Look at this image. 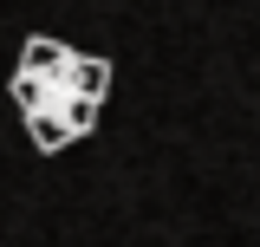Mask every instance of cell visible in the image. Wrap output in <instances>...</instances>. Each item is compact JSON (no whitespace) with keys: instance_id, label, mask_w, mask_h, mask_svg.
Segmentation results:
<instances>
[{"instance_id":"6da1fadb","label":"cell","mask_w":260,"mask_h":247,"mask_svg":"<svg viewBox=\"0 0 260 247\" xmlns=\"http://www.w3.org/2000/svg\"><path fill=\"white\" fill-rule=\"evenodd\" d=\"M104 91H111V65L104 59L72 52V46H59V39H26L13 98H20V111H26L39 150H65L72 137H85V130L98 123Z\"/></svg>"}]
</instances>
